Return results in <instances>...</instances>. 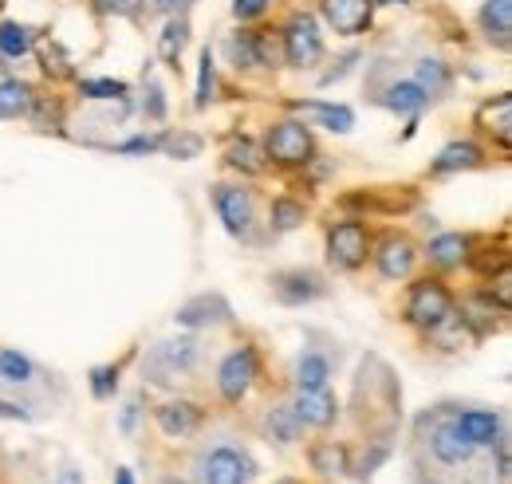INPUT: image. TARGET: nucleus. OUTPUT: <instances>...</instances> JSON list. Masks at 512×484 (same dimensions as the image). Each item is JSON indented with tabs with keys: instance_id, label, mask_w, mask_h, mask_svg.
Segmentation results:
<instances>
[{
	"instance_id": "nucleus-11",
	"label": "nucleus",
	"mask_w": 512,
	"mask_h": 484,
	"mask_svg": "<svg viewBox=\"0 0 512 484\" xmlns=\"http://www.w3.org/2000/svg\"><path fill=\"white\" fill-rule=\"evenodd\" d=\"M268 284H272L276 303H284V307H308V303L323 300L331 292L327 280H323L316 268H284Z\"/></svg>"
},
{
	"instance_id": "nucleus-50",
	"label": "nucleus",
	"mask_w": 512,
	"mask_h": 484,
	"mask_svg": "<svg viewBox=\"0 0 512 484\" xmlns=\"http://www.w3.org/2000/svg\"><path fill=\"white\" fill-rule=\"evenodd\" d=\"M375 4H410V0H375Z\"/></svg>"
},
{
	"instance_id": "nucleus-34",
	"label": "nucleus",
	"mask_w": 512,
	"mask_h": 484,
	"mask_svg": "<svg viewBox=\"0 0 512 484\" xmlns=\"http://www.w3.org/2000/svg\"><path fill=\"white\" fill-rule=\"evenodd\" d=\"M32 378H36V363L28 355H20L12 347L0 351V390L4 386H28Z\"/></svg>"
},
{
	"instance_id": "nucleus-12",
	"label": "nucleus",
	"mask_w": 512,
	"mask_h": 484,
	"mask_svg": "<svg viewBox=\"0 0 512 484\" xmlns=\"http://www.w3.org/2000/svg\"><path fill=\"white\" fill-rule=\"evenodd\" d=\"M371 260L379 268V276L398 284V280H410L414 276V264H418V244L410 241L406 233H386L379 244H371Z\"/></svg>"
},
{
	"instance_id": "nucleus-19",
	"label": "nucleus",
	"mask_w": 512,
	"mask_h": 484,
	"mask_svg": "<svg viewBox=\"0 0 512 484\" xmlns=\"http://www.w3.org/2000/svg\"><path fill=\"white\" fill-rule=\"evenodd\" d=\"M477 130L481 134H489L501 150H509L512 146V95L509 91H501V95H493V99H485L481 107H477Z\"/></svg>"
},
{
	"instance_id": "nucleus-40",
	"label": "nucleus",
	"mask_w": 512,
	"mask_h": 484,
	"mask_svg": "<svg viewBox=\"0 0 512 484\" xmlns=\"http://www.w3.org/2000/svg\"><path fill=\"white\" fill-rule=\"evenodd\" d=\"M91 8H95L99 16H115V20H134V16H142L146 0H91Z\"/></svg>"
},
{
	"instance_id": "nucleus-15",
	"label": "nucleus",
	"mask_w": 512,
	"mask_h": 484,
	"mask_svg": "<svg viewBox=\"0 0 512 484\" xmlns=\"http://www.w3.org/2000/svg\"><path fill=\"white\" fill-rule=\"evenodd\" d=\"M292 414L304 429H331L339 422V398L331 394V386L323 390H296L292 398Z\"/></svg>"
},
{
	"instance_id": "nucleus-16",
	"label": "nucleus",
	"mask_w": 512,
	"mask_h": 484,
	"mask_svg": "<svg viewBox=\"0 0 512 484\" xmlns=\"http://www.w3.org/2000/svg\"><path fill=\"white\" fill-rule=\"evenodd\" d=\"M233 319V307L225 296H217V292H205V296H193L178 307V315H174V323L178 327H186V331H201V327H221V323H229Z\"/></svg>"
},
{
	"instance_id": "nucleus-27",
	"label": "nucleus",
	"mask_w": 512,
	"mask_h": 484,
	"mask_svg": "<svg viewBox=\"0 0 512 484\" xmlns=\"http://www.w3.org/2000/svg\"><path fill=\"white\" fill-rule=\"evenodd\" d=\"M308 461H312V469H316L320 477H327V481L351 473V449H347L343 441H316L312 453H308Z\"/></svg>"
},
{
	"instance_id": "nucleus-44",
	"label": "nucleus",
	"mask_w": 512,
	"mask_h": 484,
	"mask_svg": "<svg viewBox=\"0 0 512 484\" xmlns=\"http://www.w3.org/2000/svg\"><path fill=\"white\" fill-rule=\"evenodd\" d=\"M0 422H32V410L28 406H16L8 398H0Z\"/></svg>"
},
{
	"instance_id": "nucleus-5",
	"label": "nucleus",
	"mask_w": 512,
	"mask_h": 484,
	"mask_svg": "<svg viewBox=\"0 0 512 484\" xmlns=\"http://www.w3.org/2000/svg\"><path fill=\"white\" fill-rule=\"evenodd\" d=\"M418 425H430V437H426V433H418V441L430 449L434 465H442V469H461V465H469V461L481 453L477 445H469V441L457 433V425H453V410H446V406H438L434 414L418 418Z\"/></svg>"
},
{
	"instance_id": "nucleus-2",
	"label": "nucleus",
	"mask_w": 512,
	"mask_h": 484,
	"mask_svg": "<svg viewBox=\"0 0 512 484\" xmlns=\"http://www.w3.org/2000/svg\"><path fill=\"white\" fill-rule=\"evenodd\" d=\"M453 311H457V296L449 292V284L442 276H422V280H414L410 292H406V303H402L406 327H414V331H422V335L438 331Z\"/></svg>"
},
{
	"instance_id": "nucleus-31",
	"label": "nucleus",
	"mask_w": 512,
	"mask_h": 484,
	"mask_svg": "<svg viewBox=\"0 0 512 484\" xmlns=\"http://www.w3.org/2000/svg\"><path fill=\"white\" fill-rule=\"evenodd\" d=\"M414 83H418V87L430 95V103H438V99H446L449 87H453V71H449L446 60H438V56H426V60H418Z\"/></svg>"
},
{
	"instance_id": "nucleus-43",
	"label": "nucleus",
	"mask_w": 512,
	"mask_h": 484,
	"mask_svg": "<svg viewBox=\"0 0 512 484\" xmlns=\"http://www.w3.org/2000/svg\"><path fill=\"white\" fill-rule=\"evenodd\" d=\"M193 4L197 0H146V8L158 12V16H190Z\"/></svg>"
},
{
	"instance_id": "nucleus-28",
	"label": "nucleus",
	"mask_w": 512,
	"mask_h": 484,
	"mask_svg": "<svg viewBox=\"0 0 512 484\" xmlns=\"http://www.w3.org/2000/svg\"><path fill=\"white\" fill-rule=\"evenodd\" d=\"M331 355H323V351H300V359H296V370H292V378H296V390H323V386H331Z\"/></svg>"
},
{
	"instance_id": "nucleus-13",
	"label": "nucleus",
	"mask_w": 512,
	"mask_h": 484,
	"mask_svg": "<svg viewBox=\"0 0 512 484\" xmlns=\"http://www.w3.org/2000/svg\"><path fill=\"white\" fill-rule=\"evenodd\" d=\"M375 0H320L323 24L335 36H363L375 24Z\"/></svg>"
},
{
	"instance_id": "nucleus-23",
	"label": "nucleus",
	"mask_w": 512,
	"mask_h": 484,
	"mask_svg": "<svg viewBox=\"0 0 512 484\" xmlns=\"http://www.w3.org/2000/svg\"><path fill=\"white\" fill-rule=\"evenodd\" d=\"M36 87L20 75H0V119H28L36 107Z\"/></svg>"
},
{
	"instance_id": "nucleus-47",
	"label": "nucleus",
	"mask_w": 512,
	"mask_h": 484,
	"mask_svg": "<svg viewBox=\"0 0 512 484\" xmlns=\"http://www.w3.org/2000/svg\"><path fill=\"white\" fill-rule=\"evenodd\" d=\"M60 484H83V481H79V473H75V469H64V473H60Z\"/></svg>"
},
{
	"instance_id": "nucleus-41",
	"label": "nucleus",
	"mask_w": 512,
	"mask_h": 484,
	"mask_svg": "<svg viewBox=\"0 0 512 484\" xmlns=\"http://www.w3.org/2000/svg\"><path fill=\"white\" fill-rule=\"evenodd\" d=\"M272 4L276 0H233V16H237V24H256L272 12Z\"/></svg>"
},
{
	"instance_id": "nucleus-22",
	"label": "nucleus",
	"mask_w": 512,
	"mask_h": 484,
	"mask_svg": "<svg viewBox=\"0 0 512 484\" xmlns=\"http://www.w3.org/2000/svg\"><path fill=\"white\" fill-rule=\"evenodd\" d=\"M426 260L438 272H453V268L473 260V237L469 233H438L434 241L426 244Z\"/></svg>"
},
{
	"instance_id": "nucleus-49",
	"label": "nucleus",
	"mask_w": 512,
	"mask_h": 484,
	"mask_svg": "<svg viewBox=\"0 0 512 484\" xmlns=\"http://www.w3.org/2000/svg\"><path fill=\"white\" fill-rule=\"evenodd\" d=\"M158 484H186V481H178V477H162Z\"/></svg>"
},
{
	"instance_id": "nucleus-39",
	"label": "nucleus",
	"mask_w": 512,
	"mask_h": 484,
	"mask_svg": "<svg viewBox=\"0 0 512 484\" xmlns=\"http://www.w3.org/2000/svg\"><path fill=\"white\" fill-rule=\"evenodd\" d=\"M91 394L99 402H111L119 394V366H95L91 370Z\"/></svg>"
},
{
	"instance_id": "nucleus-42",
	"label": "nucleus",
	"mask_w": 512,
	"mask_h": 484,
	"mask_svg": "<svg viewBox=\"0 0 512 484\" xmlns=\"http://www.w3.org/2000/svg\"><path fill=\"white\" fill-rule=\"evenodd\" d=\"M115 154H162V134H134L115 146Z\"/></svg>"
},
{
	"instance_id": "nucleus-26",
	"label": "nucleus",
	"mask_w": 512,
	"mask_h": 484,
	"mask_svg": "<svg viewBox=\"0 0 512 484\" xmlns=\"http://www.w3.org/2000/svg\"><path fill=\"white\" fill-rule=\"evenodd\" d=\"M225 166L237 170L241 178H260L268 170V158H264L260 142H253V138H233L225 146Z\"/></svg>"
},
{
	"instance_id": "nucleus-30",
	"label": "nucleus",
	"mask_w": 512,
	"mask_h": 484,
	"mask_svg": "<svg viewBox=\"0 0 512 484\" xmlns=\"http://www.w3.org/2000/svg\"><path fill=\"white\" fill-rule=\"evenodd\" d=\"M260 429H264V437L276 441V445H296V441L304 437V425L296 422L292 406H272V410H264Z\"/></svg>"
},
{
	"instance_id": "nucleus-4",
	"label": "nucleus",
	"mask_w": 512,
	"mask_h": 484,
	"mask_svg": "<svg viewBox=\"0 0 512 484\" xmlns=\"http://www.w3.org/2000/svg\"><path fill=\"white\" fill-rule=\"evenodd\" d=\"M221 52H225V63L237 75L276 71L280 67V40H272L264 28H249V24H241L237 32H229L225 44H221Z\"/></svg>"
},
{
	"instance_id": "nucleus-3",
	"label": "nucleus",
	"mask_w": 512,
	"mask_h": 484,
	"mask_svg": "<svg viewBox=\"0 0 512 484\" xmlns=\"http://www.w3.org/2000/svg\"><path fill=\"white\" fill-rule=\"evenodd\" d=\"M201 366V343L193 335L182 339H162L150 347V355L142 359V378L150 386H174L178 378H186Z\"/></svg>"
},
{
	"instance_id": "nucleus-24",
	"label": "nucleus",
	"mask_w": 512,
	"mask_h": 484,
	"mask_svg": "<svg viewBox=\"0 0 512 484\" xmlns=\"http://www.w3.org/2000/svg\"><path fill=\"white\" fill-rule=\"evenodd\" d=\"M379 103H383L386 111H394V115H406V119H418L426 107H430V95L414 83V79H398V83H390L383 87V95H379Z\"/></svg>"
},
{
	"instance_id": "nucleus-7",
	"label": "nucleus",
	"mask_w": 512,
	"mask_h": 484,
	"mask_svg": "<svg viewBox=\"0 0 512 484\" xmlns=\"http://www.w3.org/2000/svg\"><path fill=\"white\" fill-rule=\"evenodd\" d=\"M213 209L233 241H256L260 217H256V193L249 185H213Z\"/></svg>"
},
{
	"instance_id": "nucleus-25",
	"label": "nucleus",
	"mask_w": 512,
	"mask_h": 484,
	"mask_svg": "<svg viewBox=\"0 0 512 484\" xmlns=\"http://www.w3.org/2000/svg\"><path fill=\"white\" fill-rule=\"evenodd\" d=\"M190 48V16H166L158 32V60L170 71H182V52Z\"/></svg>"
},
{
	"instance_id": "nucleus-20",
	"label": "nucleus",
	"mask_w": 512,
	"mask_h": 484,
	"mask_svg": "<svg viewBox=\"0 0 512 484\" xmlns=\"http://www.w3.org/2000/svg\"><path fill=\"white\" fill-rule=\"evenodd\" d=\"M485 166V146L473 142V138H457L438 150V158L430 162V174L434 178H446V174H465V170H477Z\"/></svg>"
},
{
	"instance_id": "nucleus-8",
	"label": "nucleus",
	"mask_w": 512,
	"mask_h": 484,
	"mask_svg": "<svg viewBox=\"0 0 512 484\" xmlns=\"http://www.w3.org/2000/svg\"><path fill=\"white\" fill-rule=\"evenodd\" d=\"M256 477V461L241 445H213L197 457V484H249Z\"/></svg>"
},
{
	"instance_id": "nucleus-21",
	"label": "nucleus",
	"mask_w": 512,
	"mask_h": 484,
	"mask_svg": "<svg viewBox=\"0 0 512 484\" xmlns=\"http://www.w3.org/2000/svg\"><path fill=\"white\" fill-rule=\"evenodd\" d=\"M477 28L489 48L509 52L512 48V0H485L477 8Z\"/></svg>"
},
{
	"instance_id": "nucleus-17",
	"label": "nucleus",
	"mask_w": 512,
	"mask_h": 484,
	"mask_svg": "<svg viewBox=\"0 0 512 484\" xmlns=\"http://www.w3.org/2000/svg\"><path fill=\"white\" fill-rule=\"evenodd\" d=\"M154 422L166 437H193L205 425V406H197L190 398H174L154 410Z\"/></svg>"
},
{
	"instance_id": "nucleus-48",
	"label": "nucleus",
	"mask_w": 512,
	"mask_h": 484,
	"mask_svg": "<svg viewBox=\"0 0 512 484\" xmlns=\"http://www.w3.org/2000/svg\"><path fill=\"white\" fill-rule=\"evenodd\" d=\"M115 484H134V473H130V469H119V473H115Z\"/></svg>"
},
{
	"instance_id": "nucleus-37",
	"label": "nucleus",
	"mask_w": 512,
	"mask_h": 484,
	"mask_svg": "<svg viewBox=\"0 0 512 484\" xmlns=\"http://www.w3.org/2000/svg\"><path fill=\"white\" fill-rule=\"evenodd\" d=\"M201 134L193 130H166L162 134V154L166 158H178V162H190V158H201Z\"/></svg>"
},
{
	"instance_id": "nucleus-9",
	"label": "nucleus",
	"mask_w": 512,
	"mask_h": 484,
	"mask_svg": "<svg viewBox=\"0 0 512 484\" xmlns=\"http://www.w3.org/2000/svg\"><path fill=\"white\" fill-rule=\"evenodd\" d=\"M371 229L363 221H335L327 229V264L335 272H359L371 260Z\"/></svg>"
},
{
	"instance_id": "nucleus-14",
	"label": "nucleus",
	"mask_w": 512,
	"mask_h": 484,
	"mask_svg": "<svg viewBox=\"0 0 512 484\" xmlns=\"http://www.w3.org/2000/svg\"><path fill=\"white\" fill-rule=\"evenodd\" d=\"M453 315L465 323V331H469L473 339H489L493 331H501V323H505L509 307H501V303L481 288V292H469V296L461 300V311H453Z\"/></svg>"
},
{
	"instance_id": "nucleus-10",
	"label": "nucleus",
	"mask_w": 512,
	"mask_h": 484,
	"mask_svg": "<svg viewBox=\"0 0 512 484\" xmlns=\"http://www.w3.org/2000/svg\"><path fill=\"white\" fill-rule=\"evenodd\" d=\"M260 378V355L256 347H237L217 366V394L225 406H241Z\"/></svg>"
},
{
	"instance_id": "nucleus-38",
	"label": "nucleus",
	"mask_w": 512,
	"mask_h": 484,
	"mask_svg": "<svg viewBox=\"0 0 512 484\" xmlns=\"http://www.w3.org/2000/svg\"><path fill=\"white\" fill-rule=\"evenodd\" d=\"M142 115L150 122L166 119V91H162V83H158L150 71L142 75Z\"/></svg>"
},
{
	"instance_id": "nucleus-29",
	"label": "nucleus",
	"mask_w": 512,
	"mask_h": 484,
	"mask_svg": "<svg viewBox=\"0 0 512 484\" xmlns=\"http://www.w3.org/2000/svg\"><path fill=\"white\" fill-rule=\"evenodd\" d=\"M36 52V28L20 20H0V60H28Z\"/></svg>"
},
{
	"instance_id": "nucleus-1",
	"label": "nucleus",
	"mask_w": 512,
	"mask_h": 484,
	"mask_svg": "<svg viewBox=\"0 0 512 484\" xmlns=\"http://www.w3.org/2000/svg\"><path fill=\"white\" fill-rule=\"evenodd\" d=\"M260 150H264L268 166H276V170H308L312 158H320L316 154V134H312L308 119L272 122L264 142H260Z\"/></svg>"
},
{
	"instance_id": "nucleus-6",
	"label": "nucleus",
	"mask_w": 512,
	"mask_h": 484,
	"mask_svg": "<svg viewBox=\"0 0 512 484\" xmlns=\"http://www.w3.org/2000/svg\"><path fill=\"white\" fill-rule=\"evenodd\" d=\"M280 60L296 71H312L323 60V28L312 12H292L280 24Z\"/></svg>"
},
{
	"instance_id": "nucleus-33",
	"label": "nucleus",
	"mask_w": 512,
	"mask_h": 484,
	"mask_svg": "<svg viewBox=\"0 0 512 484\" xmlns=\"http://www.w3.org/2000/svg\"><path fill=\"white\" fill-rule=\"evenodd\" d=\"M308 221V205L300 201V197H276L272 205H268V229L272 233H292V229H300Z\"/></svg>"
},
{
	"instance_id": "nucleus-36",
	"label": "nucleus",
	"mask_w": 512,
	"mask_h": 484,
	"mask_svg": "<svg viewBox=\"0 0 512 484\" xmlns=\"http://www.w3.org/2000/svg\"><path fill=\"white\" fill-rule=\"evenodd\" d=\"M130 95V83L123 79H79V99L83 103H119Z\"/></svg>"
},
{
	"instance_id": "nucleus-46",
	"label": "nucleus",
	"mask_w": 512,
	"mask_h": 484,
	"mask_svg": "<svg viewBox=\"0 0 512 484\" xmlns=\"http://www.w3.org/2000/svg\"><path fill=\"white\" fill-rule=\"evenodd\" d=\"M138 414H142V402L134 398V402H127V410H123V418H119V429H123V433H134V425H138Z\"/></svg>"
},
{
	"instance_id": "nucleus-35",
	"label": "nucleus",
	"mask_w": 512,
	"mask_h": 484,
	"mask_svg": "<svg viewBox=\"0 0 512 484\" xmlns=\"http://www.w3.org/2000/svg\"><path fill=\"white\" fill-rule=\"evenodd\" d=\"M217 99V56L213 48H201V67H197V91H193V107L209 111V103Z\"/></svg>"
},
{
	"instance_id": "nucleus-32",
	"label": "nucleus",
	"mask_w": 512,
	"mask_h": 484,
	"mask_svg": "<svg viewBox=\"0 0 512 484\" xmlns=\"http://www.w3.org/2000/svg\"><path fill=\"white\" fill-rule=\"evenodd\" d=\"M296 107L312 115L308 126H323L331 134H351V126H355V111L343 103H296Z\"/></svg>"
},
{
	"instance_id": "nucleus-45",
	"label": "nucleus",
	"mask_w": 512,
	"mask_h": 484,
	"mask_svg": "<svg viewBox=\"0 0 512 484\" xmlns=\"http://www.w3.org/2000/svg\"><path fill=\"white\" fill-rule=\"evenodd\" d=\"M359 60V52H347V56H343V60H339V67H331V71H327V75H323L320 83L323 87H327V83H335V79H343V75H347V71H351V63Z\"/></svg>"
},
{
	"instance_id": "nucleus-18",
	"label": "nucleus",
	"mask_w": 512,
	"mask_h": 484,
	"mask_svg": "<svg viewBox=\"0 0 512 484\" xmlns=\"http://www.w3.org/2000/svg\"><path fill=\"white\" fill-rule=\"evenodd\" d=\"M453 425H457V433H461L469 445H477V449H489V445L505 433L501 410H457V414H453Z\"/></svg>"
}]
</instances>
